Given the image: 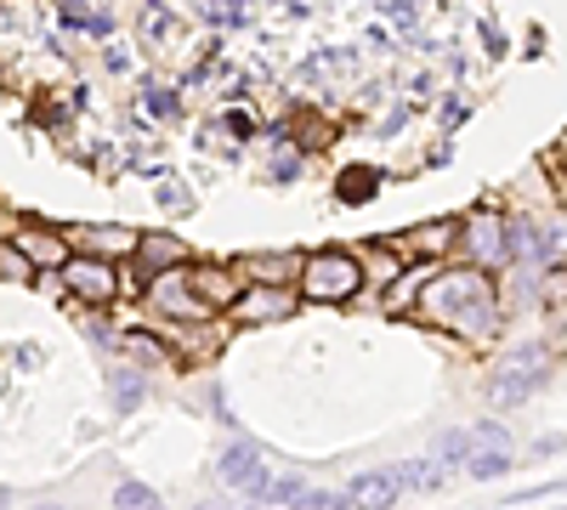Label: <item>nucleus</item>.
I'll use <instances>...</instances> for the list:
<instances>
[{"mask_svg": "<svg viewBox=\"0 0 567 510\" xmlns=\"http://www.w3.org/2000/svg\"><path fill=\"white\" fill-rule=\"evenodd\" d=\"M420 312L437 323L449 335H465V341H488L499 330V301H494V284L488 272L477 267H449V272H432L420 290Z\"/></svg>", "mask_w": 567, "mask_h": 510, "instance_id": "f257e3e1", "label": "nucleus"}, {"mask_svg": "<svg viewBox=\"0 0 567 510\" xmlns=\"http://www.w3.org/2000/svg\"><path fill=\"white\" fill-rule=\"evenodd\" d=\"M550 368H556V357H550V346H523V352H511L499 368H494V381H488V403L494 408H516V403H528L545 381H550Z\"/></svg>", "mask_w": 567, "mask_h": 510, "instance_id": "f03ea898", "label": "nucleus"}, {"mask_svg": "<svg viewBox=\"0 0 567 510\" xmlns=\"http://www.w3.org/2000/svg\"><path fill=\"white\" fill-rule=\"evenodd\" d=\"M301 295L307 301H352L363 290V267L352 250H318L301 261Z\"/></svg>", "mask_w": 567, "mask_h": 510, "instance_id": "7ed1b4c3", "label": "nucleus"}, {"mask_svg": "<svg viewBox=\"0 0 567 510\" xmlns=\"http://www.w3.org/2000/svg\"><path fill=\"white\" fill-rule=\"evenodd\" d=\"M148 306L165 312V318H176V323H199V318H210V301L194 290L187 267H171V272L154 278V284H148Z\"/></svg>", "mask_w": 567, "mask_h": 510, "instance_id": "20e7f679", "label": "nucleus"}, {"mask_svg": "<svg viewBox=\"0 0 567 510\" xmlns=\"http://www.w3.org/2000/svg\"><path fill=\"white\" fill-rule=\"evenodd\" d=\"M63 284H69V295H80L91 306H109L120 295V272L103 256H80V261H63Z\"/></svg>", "mask_w": 567, "mask_h": 510, "instance_id": "39448f33", "label": "nucleus"}, {"mask_svg": "<svg viewBox=\"0 0 567 510\" xmlns=\"http://www.w3.org/2000/svg\"><path fill=\"white\" fill-rule=\"evenodd\" d=\"M460 239H465L471 261H477V272L511 261V250H505V221H499V216H471V221L460 227Z\"/></svg>", "mask_w": 567, "mask_h": 510, "instance_id": "423d86ee", "label": "nucleus"}, {"mask_svg": "<svg viewBox=\"0 0 567 510\" xmlns=\"http://www.w3.org/2000/svg\"><path fill=\"white\" fill-rule=\"evenodd\" d=\"M216 471H221L233 488H239V493H250V499H261V493H267V466H261V454H256L250 443H233V448H221Z\"/></svg>", "mask_w": 567, "mask_h": 510, "instance_id": "0eeeda50", "label": "nucleus"}, {"mask_svg": "<svg viewBox=\"0 0 567 510\" xmlns=\"http://www.w3.org/2000/svg\"><path fill=\"white\" fill-rule=\"evenodd\" d=\"M245 323H272V318H290L296 312V290H278V284H250L239 301H233Z\"/></svg>", "mask_w": 567, "mask_h": 510, "instance_id": "6e6552de", "label": "nucleus"}, {"mask_svg": "<svg viewBox=\"0 0 567 510\" xmlns=\"http://www.w3.org/2000/svg\"><path fill=\"white\" fill-rule=\"evenodd\" d=\"M403 488H398V477H392V466L386 471H363L352 488H347V499L358 504V510H386L392 499H398Z\"/></svg>", "mask_w": 567, "mask_h": 510, "instance_id": "1a4fd4ad", "label": "nucleus"}, {"mask_svg": "<svg viewBox=\"0 0 567 510\" xmlns=\"http://www.w3.org/2000/svg\"><path fill=\"white\" fill-rule=\"evenodd\" d=\"M63 244H85V250H136V233H125V227H69V239Z\"/></svg>", "mask_w": 567, "mask_h": 510, "instance_id": "9d476101", "label": "nucleus"}, {"mask_svg": "<svg viewBox=\"0 0 567 510\" xmlns=\"http://www.w3.org/2000/svg\"><path fill=\"white\" fill-rule=\"evenodd\" d=\"M18 250H23L29 267H63L69 261V244L58 233H34V227H29V233H18Z\"/></svg>", "mask_w": 567, "mask_h": 510, "instance_id": "9b49d317", "label": "nucleus"}, {"mask_svg": "<svg viewBox=\"0 0 567 510\" xmlns=\"http://www.w3.org/2000/svg\"><path fill=\"white\" fill-rule=\"evenodd\" d=\"M245 272H250V284H278V290H290L296 272H301V261H296V256H256V261H245Z\"/></svg>", "mask_w": 567, "mask_h": 510, "instance_id": "f8f14e48", "label": "nucleus"}, {"mask_svg": "<svg viewBox=\"0 0 567 510\" xmlns=\"http://www.w3.org/2000/svg\"><path fill=\"white\" fill-rule=\"evenodd\" d=\"M187 278H194V290L210 301V312L216 306H233V301H239V278H233V272H199V267H187Z\"/></svg>", "mask_w": 567, "mask_h": 510, "instance_id": "ddd939ff", "label": "nucleus"}, {"mask_svg": "<svg viewBox=\"0 0 567 510\" xmlns=\"http://www.w3.org/2000/svg\"><path fill=\"white\" fill-rule=\"evenodd\" d=\"M392 477H398V488H414V493H432L449 482V471L437 459H403V466H392Z\"/></svg>", "mask_w": 567, "mask_h": 510, "instance_id": "4468645a", "label": "nucleus"}, {"mask_svg": "<svg viewBox=\"0 0 567 510\" xmlns=\"http://www.w3.org/2000/svg\"><path fill=\"white\" fill-rule=\"evenodd\" d=\"M136 250H142V261H148V267H159V261H165V272H171L176 261H187V244H182V239H171V233H148V239H136Z\"/></svg>", "mask_w": 567, "mask_h": 510, "instance_id": "2eb2a0df", "label": "nucleus"}, {"mask_svg": "<svg viewBox=\"0 0 567 510\" xmlns=\"http://www.w3.org/2000/svg\"><path fill=\"white\" fill-rule=\"evenodd\" d=\"M454 239H460V227H454V221H432V227H420V233H414V250L437 256V250H449Z\"/></svg>", "mask_w": 567, "mask_h": 510, "instance_id": "dca6fc26", "label": "nucleus"}, {"mask_svg": "<svg viewBox=\"0 0 567 510\" xmlns=\"http://www.w3.org/2000/svg\"><path fill=\"white\" fill-rule=\"evenodd\" d=\"M114 510H165V504H159V493H154V488H142V482H120Z\"/></svg>", "mask_w": 567, "mask_h": 510, "instance_id": "f3484780", "label": "nucleus"}, {"mask_svg": "<svg viewBox=\"0 0 567 510\" xmlns=\"http://www.w3.org/2000/svg\"><path fill=\"white\" fill-rule=\"evenodd\" d=\"M465 459H471V431H449V437L437 443V466L454 471V466H465Z\"/></svg>", "mask_w": 567, "mask_h": 510, "instance_id": "a211bd4d", "label": "nucleus"}, {"mask_svg": "<svg viewBox=\"0 0 567 510\" xmlns=\"http://www.w3.org/2000/svg\"><path fill=\"white\" fill-rule=\"evenodd\" d=\"M465 471H471V477H505V471H511V454H505V448H494V454H471V459H465Z\"/></svg>", "mask_w": 567, "mask_h": 510, "instance_id": "6ab92c4d", "label": "nucleus"}, {"mask_svg": "<svg viewBox=\"0 0 567 510\" xmlns=\"http://www.w3.org/2000/svg\"><path fill=\"white\" fill-rule=\"evenodd\" d=\"M125 352H136V363H159V357H165V346H159L154 335H131Z\"/></svg>", "mask_w": 567, "mask_h": 510, "instance_id": "aec40b11", "label": "nucleus"}, {"mask_svg": "<svg viewBox=\"0 0 567 510\" xmlns=\"http://www.w3.org/2000/svg\"><path fill=\"white\" fill-rule=\"evenodd\" d=\"M0 272H7V278H29L34 267L23 261V250H18V244H0Z\"/></svg>", "mask_w": 567, "mask_h": 510, "instance_id": "412c9836", "label": "nucleus"}, {"mask_svg": "<svg viewBox=\"0 0 567 510\" xmlns=\"http://www.w3.org/2000/svg\"><path fill=\"white\" fill-rule=\"evenodd\" d=\"M142 108L159 114V119H165V114H176V91H159V85H154V91H142Z\"/></svg>", "mask_w": 567, "mask_h": 510, "instance_id": "4be33fe9", "label": "nucleus"}, {"mask_svg": "<svg viewBox=\"0 0 567 510\" xmlns=\"http://www.w3.org/2000/svg\"><path fill=\"white\" fill-rule=\"evenodd\" d=\"M114 397H120V408H136V397H142V381H136V375H114Z\"/></svg>", "mask_w": 567, "mask_h": 510, "instance_id": "5701e85b", "label": "nucleus"}, {"mask_svg": "<svg viewBox=\"0 0 567 510\" xmlns=\"http://www.w3.org/2000/svg\"><path fill=\"white\" fill-rule=\"evenodd\" d=\"M227 125H233V136H250V131H256L250 114H227Z\"/></svg>", "mask_w": 567, "mask_h": 510, "instance_id": "b1692460", "label": "nucleus"}, {"mask_svg": "<svg viewBox=\"0 0 567 510\" xmlns=\"http://www.w3.org/2000/svg\"><path fill=\"white\" fill-rule=\"evenodd\" d=\"M199 510H227V504H199Z\"/></svg>", "mask_w": 567, "mask_h": 510, "instance_id": "393cba45", "label": "nucleus"}]
</instances>
